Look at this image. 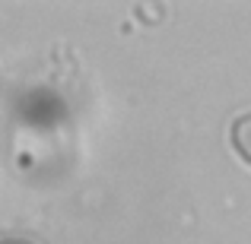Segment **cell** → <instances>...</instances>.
I'll return each mask as SVG.
<instances>
[{
	"label": "cell",
	"instance_id": "obj_1",
	"mask_svg": "<svg viewBox=\"0 0 251 244\" xmlns=\"http://www.w3.org/2000/svg\"><path fill=\"white\" fill-rule=\"evenodd\" d=\"M229 143H232L235 155L245 165H251V114H239L229 130Z\"/></svg>",
	"mask_w": 251,
	"mask_h": 244
},
{
	"label": "cell",
	"instance_id": "obj_2",
	"mask_svg": "<svg viewBox=\"0 0 251 244\" xmlns=\"http://www.w3.org/2000/svg\"><path fill=\"white\" fill-rule=\"evenodd\" d=\"M0 244H35V241H29V238H3Z\"/></svg>",
	"mask_w": 251,
	"mask_h": 244
}]
</instances>
